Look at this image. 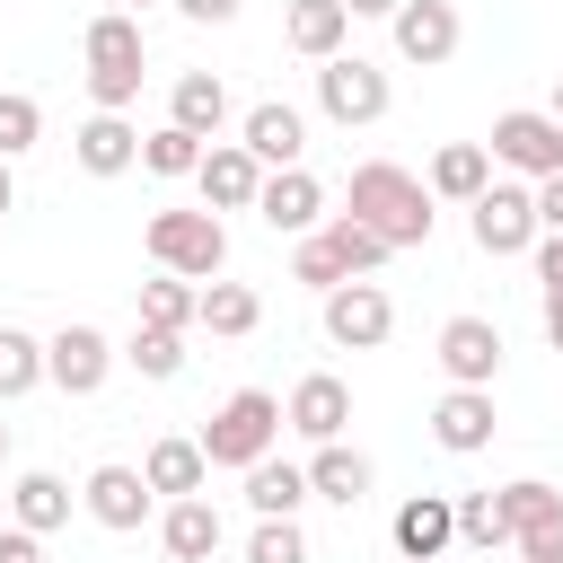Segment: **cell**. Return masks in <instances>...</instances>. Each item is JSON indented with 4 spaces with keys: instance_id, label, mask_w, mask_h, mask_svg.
Masks as SVG:
<instances>
[{
    "instance_id": "obj_1",
    "label": "cell",
    "mask_w": 563,
    "mask_h": 563,
    "mask_svg": "<svg viewBox=\"0 0 563 563\" xmlns=\"http://www.w3.org/2000/svg\"><path fill=\"white\" fill-rule=\"evenodd\" d=\"M343 211L361 220V229H378L396 255L405 246H431V194H422V176L413 167H396V158H361L352 167V185H343Z\"/></svg>"
},
{
    "instance_id": "obj_2",
    "label": "cell",
    "mask_w": 563,
    "mask_h": 563,
    "mask_svg": "<svg viewBox=\"0 0 563 563\" xmlns=\"http://www.w3.org/2000/svg\"><path fill=\"white\" fill-rule=\"evenodd\" d=\"M141 246H150V264L176 273V282H220V273H229V229H220V211H150Z\"/></svg>"
},
{
    "instance_id": "obj_3",
    "label": "cell",
    "mask_w": 563,
    "mask_h": 563,
    "mask_svg": "<svg viewBox=\"0 0 563 563\" xmlns=\"http://www.w3.org/2000/svg\"><path fill=\"white\" fill-rule=\"evenodd\" d=\"M194 440H202V457H211V466H238V475H246V466H255V457H273V440H282V396H273V387H238V396H229Z\"/></svg>"
},
{
    "instance_id": "obj_4",
    "label": "cell",
    "mask_w": 563,
    "mask_h": 563,
    "mask_svg": "<svg viewBox=\"0 0 563 563\" xmlns=\"http://www.w3.org/2000/svg\"><path fill=\"white\" fill-rule=\"evenodd\" d=\"M493 167H510V176H528V185H545V176H563V123L545 114V106H510V114H493Z\"/></svg>"
},
{
    "instance_id": "obj_5",
    "label": "cell",
    "mask_w": 563,
    "mask_h": 563,
    "mask_svg": "<svg viewBox=\"0 0 563 563\" xmlns=\"http://www.w3.org/2000/svg\"><path fill=\"white\" fill-rule=\"evenodd\" d=\"M387 70L378 62H361V53H334V62H317V114L325 123H343V132H361V123H378L387 114Z\"/></svg>"
},
{
    "instance_id": "obj_6",
    "label": "cell",
    "mask_w": 563,
    "mask_h": 563,
    "mask_svg": "<svg viewBox=\"0 0 563 563\" xmlns=\"http://www.w3.org/2000/svg\"><path fill=\"white\" fill-rule=\"evenodd\" d=\"M317 317H325V343H334V352H378V343L396 334V299H387L378 282H334V290L317 299Z\"/></svg>"
},
{
    "instance_id": "obj_7",
    "label": "cell",
    "mask_w": 563,
    "mask_h": 563,
    "mask_svg": "<svg viewBox=\"0 0 563 563\" xmlns=\"http://www.w3.org/2000/svg\"><path fill=\"white\" fill-rule=\"evenodd\" d=\"M501 519H510V554H528V563H563V493H554L545 475L501 484Z\"/></svg>"
},
{
    "instance_id": "obj_8",
    "label": "cell",
    "mask_w": 563,
    "mask_h": 563,
    "mask_svg": "<svg viewBox=\"0 0 563 563\" xmlns=\"http://www.w3.org/2000/svg\"><path fill=\"white\" fill-rule=\"evenodd\" d=\"M466 238H475L493 264H501V255H528V246H537V202H528V185H501V176H493V185L466 202Z\"/></svg>"
},
{
    "instance_id": "obj_9",
    "label": "cell",
    "mask_w": 563,
    "mask_h": 563,
    "mask_svg": "<svg viewBox=\"0 0 563 563\" xmlns=\"http://www.w3.org/2000/svg\"><path fill=\"white\" fill-rule=\"evenodd\" d=\"M440 369H449V387H493L501 378V325L493 317H475V308H457L449 325H440Z\"/></svg>"
},
{
    "instance_id": "obj_10",
    "label": "cell",
    "mask_w": 563,
    "mask_h": 563,
    "mask_svg": "<svg viewBox=\"0 0 563 563\" xmlns=\"http://www.w3.org/2000/svg\"><path fill=\"white\" fill-rule=\"evenodd\" d=\"M79 510L97 519V528H114V537H132L150 510H158V493L141 484V466H123V457H106V466H88V484H79Z\"/></svg>"
},
{
    "instance_id": "obj_11",
    "label": "cell",
    "mask_w": 563,
    "mask_h": 563,
    "mask_svg": "<svg viewBox=\"0 0 563 563\" xmlns=\"http://www.w3.org/2000/svg\"><path fill=\"white\" fill-rule=\"evenodd\" d=\"M255 220H264L273 238H317V229H325V185H317L308 167H273L264 194H255Z\"/></svg>"
},
{
    "instance_id": "obj_12",
    "label": "cell",
    "mask_w": 563,
    "mask_h": 563,
    "mask_svg": "<svg viewBox=\"0 0 563 563\" xmlns=\"http://www.w3.org/2000/svg\"><path fill=\"white\" fill-rule=\"evenodd\" d=\"M44 378H53L62 396H97V387L114 378V343H106L97 325H62V334L44 343Z\"/></svg>"
},
{
    "instance_id": "obj_13",
    "label": "cell",
    "mask_w": 563,
    "mask_h": 563,
    "mask_svg": "<svg viewBox=\"0 0 563 563\" xmlns=\"http://www.w3.org/2000/svg\"><path fill=\"white\" fill-rule=\"evenodd\" d=\"M343 422H352V387H343L334 369H308V378L290 387V405H282V431H299L308 449L343 440Z\"/></svg>"
},
{
    "instance_id": "obj_14",
    "label": "cell",
    "mask_w": 563,
    "mask_h": 563,
    "mask_svg": "<svg viewBox=\"0 0 563 563\" xmlns=\"http://www.w3.org/2000/svg\"><path fill=\"white\" fill-rule=\"evenodd\" d=\"M387 537H396L405 563H440V554L457 545V501H449V493H413V501H396Z\"/></svg>"
},
{
    "instance_id": "obj_15",
    "label": "cell",
    "mask_w": 563,
    "mask_h": 563,
    "mask_svg": "<svg viewBox=\"0 0 563 563\" xmlns=\"http://www.w3.org/2000/svg\"><path fill=\"white\" fill-rule=\"evenodd\" d=\"M238 150L273 176V167H299V150H308V123H299V106H282V97H264V106H246V123H238Z\"/></svg>"
},
{
    "instance_id": "obj_16",
    "label": "cell",
    "mask_w": 563,
    "mask_h": 563,
    "mask_svg": "<svg viewBox=\"0 0 563 563\" xmlns=\"http://www.w3.org/2000/svg\"><path fill=\"white\" fill-rule=\"evenodd\" d=\"M194 185H202V211H255L264 167H255L238 141H211V150H202V167H194Z\"/></svg>"
},
{
    "instance_id": "obj_17",
    "label": "cell",
    "mask_w": 563,
    "mask_h": 563,
    "mask_svg": "<svg viewBox=\"0 0 563 563\" xmlns=\"http://www.w3.org/2000/svg\"><path fill=\"white\" fill-rule=\"evenodd\" d=\"M387 26H396V53H405V62H422V70H440V62L457 53V35H466L449 0H405Z\"/></svg>"
},
{
    "instance_id": "obj_18",
    "label": "cell",
    "mask_w": 563,
    "mask_h": 563,
    "mask_svg": "<svg viewBox=\"0 0 563 563\" xmlns=\"http://www.w3.org/2000/svg\"><path fill=\"white\" fill-rule=\"evenodd\" d=\"M431 440H440L449 457H475V449L493 440V387H449V396L431 405Z\"/></svg>"
},
{
    "instance_id": "obj_19",
    "label": "cell",
    "mask_w": 563,
    "mask_h": 563,
    "mask_svg": "<svg viewBox=\"0 0 563 563\" xmlns=\"http://www.w3.org/2000/svg\"><path fill=\"white\" fill-rule=\"evenodd\" d=\"M70 484L53 475V466H26L18 484H9V528H26V537H53V528H70Z\"/></svg>"
},
{
    "instance_id": "obj_20",
    "label": "cell",
    "mask_w": 563,
    "mask_h": 563,
    "mask_svg": "<svg viewBox=\"0 0 563 563\" xmlns=\"http://www.w3.org/2000/svg\"><path fill=\"white\" fill-rule=\"evenodd\" d=\"M220 537H229V528H220L211 493H185V501H167V510H158V545H167L176 563H211V554H220Z\"/></svg>"
},
{
    "instance_id": "obj_21",
    "label": "cell",
    "mask_w": 563,
    "mask_h": 563,
    "mask_svg": "<svg viewBox=\"0 0 563 563\" xmlns=\"http://www.w3.org/2000/svg\"><path fill=\"white\" fill-rule=\"evenodd\" d=\"M167 123L194 132V141H220V123H229V88H220V70H176V88H167Z\"/></svg>"
},
{
    "instance_id": "obj_22",
    "label": "cell",
    "mask_w": 563,
    "mask_h": 563,
    "mask_svg": "<svg viewBox=\"0 0 563 563\" xmlns=\"http://www.w3.org/2000/svg\"><path fill=\"white\" fill-rule=\"evenodd\" d=\"M70 158H79L88 176H123V167H141V123H123V114H88V123L70 132Z\"/></svg>"
},
{
    "instance_id": "obj_23",
    "label": "cell",
    "mask_w": 563,
    "mask_h": 563,
    "mask_svg": "<svg viewBox=\"0 0 563 563\" xmlns=\"http://www.w3.org/2000/svg\"><path fill=\"white\" fill-rule=\"evenodd\" d=\"M493 185V150L484 141H449V150H431V167H422V194L431 202H475Z\"/></svg>"
},
{
    "instance_id": "obj_24",
    "label": "cell",
    "mask_w": 563,
    "mask_h": 563,
    "mask_svg": "<svg viewBox=\"0 0 563 563\" xmlns=\"http://www.w3.org/2000/svg\"><path fill=\"white\" fill-rule=\"evenodd\" d=\"M141 484H150L158 501H185V493H202V484H211V457H202V440H150V457H141Z\"/></svg>"
},
{
    "instance_id": "obj_25",
    "label": "cell",
    "mask_w": 563,
    "mask_h": 563,
    "mask_svg": "<svg viewBox=\"0 0 563 563\" xmlns=\"http://www.w3.org/2000/svg\"><path fill=\"white\" fill-rule=\"evenodd\" d=\"M343 35H352L343 0H290V18H282V44H290L299 62H334V53H343Z\"/></svg>"
},
{
    "instance_id": "obj_26",
    "label": "cell",
    "mask_w": 563,
    "mask_h": 563,
    "mask_svg": "<svg viewBox=\"0 0 563 563\" xmlns=\"http://www.w3.org/2000/svg\"><path fill=\"white\" fill-rule=\"evenodd\" d=\"M317 246L334 255V273H343V282H369V273H378V264L396 255V246H387L378 229H361L352 211H325V229H317Z\"/></svg>"
},
{
    "instance_id": "obj_27",
    "label": "cell",
    "mask_w": 563,
    "mask_h": 563,
    "mask_svg": "<svg viewBox=\"0 0 563 563\" xmlns=\"http://www.w3.org/2000/svg\"><path fill=\"white\" fill-rule=\"evenodd\" d=\"M88 70L141 79V18H132V9H97V18H88Z\"/></svg>"
},
{
    "instance_id": "obj_28",
    "label": "cell",
    "mask_w": 563,
    "mask_h": 563,
    "mask_svg": "<svg viewBox=\"0 0 563 563\" xmlns=\"http://www.w3.org/2000/svg\"><path fill=\"white\" fill-rule=\"evenodd\" d=\"M369 493V457L361 449H343V440H325V449H308V501H361Z\"/></svg>"
},
{
    "instance_id": "obj_29",
    "label": "cell",
    "mask_w": 563,
    "mask_h": 563,
    "mask_svg": "<svg viewBox=\"0 0 563 563\" xmlns=\"http://www.w3.org/2000/svg\"><path fill=\"white\" fill-rule=\"evenodd\" d=\"M299 501H308V466H290V457H255L246 466V510L255 519H299Z\"/></svg>"
},
{
    "instance_id": "obj_30",
    "label": "cell",
    "mask_w": 563,
    "mask_h": 563,
    "mask_svg": "<svg viewBox=\"0 0 563 563\" xmlns=\"http://www.w3.org/2000/svg\"><path fill=\"white\" fill-rule=\"evenodd\" d=\"M194 317H202V282H176V273H150V282H141V325L185 334Z\"/></svg>"
},
{
    "instance_id": "obj_31",
    "label": "cell",
    "mask_w": 563,
    "mask_h": 563,
    "mask_svg": "<svg viewBox=\"0 0 563 563\" xmlns=\"http://www.w3.org/2000/svg\"><path fill=\"white\" fill-rule=\"evenodd\" d=\"M194 325H211V334H229V343H238V334H255V325H264V299H255L246 282H202V317H194Z\"/></svg>"
},
{
    "instance_id": "obj_32",
    "label": "cell",
    "mask_w": 563,
    "mask_h": 563,
    "mask_svg": "<svg viewBox=\"0 0 563 563\" xmlns=\"http://www.w3.org/2000/svg\"><path fill=\"white\" fill-rule=\"evenodd\" d=\"M114 361H132L141 378L167 387V378H185V334H167V325H132V343H123Z\"/></svg>"
},
{
    "instance_id": "obj_33",
    "label": "cell",
    "mask_w": 563,
    "mask_h": 563,
    "mask_svg": "<svg viewBox=\"0 0 563 563\" xmlns=\"http://www.w3.org/2000/svg\"><path fill=\"white\" fill-rule=\"evenodd\" d=\"M26 387H44V343L26 325H0V405H18Z\"/></svg>"
},
{
    "instance_id": "obj_34",
    "label": "cell",
    "mask_w": 563,
    "mask_h": 563,
    "mask_svg": "<svg viewBox=\"0 0 563 563\" xmlns=\"http://www.w3.org/2000/svg\"><path fill=\"white\" fill-rule=\"evenodd\" d=\"M202 150H211V141H194V132H176V123L141 132V167H150V176H167V185H176V176H194V167H202Z\"/></svg>"
},
{
    "instance_id": "obj_35",
    "label": "cell",
    "mask_w": 563,
    "mask_h": 563,
    "mask_svg": "<svg viewBox=\"0 0 563 563\" xmlns=\"http://www.w3.org/2000/svg\"><path fill=\"white\" fill-rule=\"evenodd\" d=\"M457 545H475V554H493V545H510V519H501V493H466V501H457Z\"/></svg>"
},
{
    "instance_id": "obj_36",
    "label": "cell",
    "mask_w": 563,
    "mask_h": 563,
    "mask_svg": "<svg viewBox=\"0 0 563 563\" xmlns=\"http://www.w3.org/2000/svg\"><path fill=\"white\" fill-rule=\"evenodd\" d=\"M44 141V106L26 97V88H0V158H18V150H35Z\"/></svg>"
},
{
    "instance_id": "obj_37",
    "label": "cell",
    "mask_w": 563,
    "mask_h": 563,
    "mask_svg": "<svg viewBox=\"0 0 563 563\" xmlns=\"http://www.w3.org/2000/svg\"><path fill=\"white\" fill-rule=\"evenodd\" d=\"M246 563H308V537H299V519H255V537H246Z\"/></svg>"
},
{
    "instance_id": "obj_38",
    "label": "cell",
    "mask_w": 563,
    "mask_h": 563,
    "mask_svg": "<svg viewBox=\"0 0 563 563\" xmlns=\"http://www.w3.org/2000/svg\"><path fill=\"white\" fill-rule=\"evenodd\" d=\"M290 282H308V290H317V299H325V290H334V282H343V273H334V255H325V246H317V238H299V246H290Z\"/></svg>"
},
{
    "instance_id": "obj_39",
    "label": "cell",
    "mask_w": 563,
    "mask_h": 563,
    "mask_svg": "<svg viewBox=\"0 0 563 563\" xmlns=\"http://www.w3.org/2000/svg\"><path fill=\"white\" fill-rule=\"evenodd\" d=\"M528 255H537V282H545V299H554V290H563V229H537Z\"/></svg>"
},
{
    "instance_id": "obj_40",
    "label": "cell",
    "mask_w": 563,
    "mask_h": 563,
    "mask_svg": "<svg viewBox=\"0 0 563 563\" xmlns=\"http://www.w3.org/2000/svg\"><path fill=\"white\" fill-rule=\"evenodd\" d=\"M528 202H537V229H563V176H545V185H528Z\"/></svg>"
},
{
    "instance_id": "obj_41",
    "label": "cell",
    "mask_w": 563,
    "mask_h": 563,
    "mask_svg": "<svg viewBox=\"0 0 563 563\" xmlns=\"http://www.w3.org/2000/svg\"><path fill=\"white\" fill-rule=\"evenodd\" d=\"M0 563H44V537H26V528H0Z\"/></svg>"
},
{
    "instance_id": "obj_42",
    "label": "cell",
    "mask_w": 563,
    "mask_h": 563,
    "mask_svg": "<svg viewBox=\"0 0 563 563\" xmlns=\"http://www.w3.org/2000/svg\"><path fill=\"white\" fill-rule=\"evenodd\" d=\"M176 9H185V18H194V26H229V18H238V9H246V0H176Z\"/></svg>"
},
{
    "instance_id": "obj_43",
    "label": "cell",
    "mask_w": 563,
    "mask_h": 563,
    "mask_svg": "<svg viewBox=\"0 0 563 563\" xmlns=\"http://www.w3.org/2000/svg\"><path fill=\"white\" fill-rule=\"evenodd\" d=\"M405 0H343V18H396Z\"/></svg>"
},
{
    "instance_id": "obj_44",
    "label": "cell",
    "mask_w": 563,
    "mask_h": 563,
    "mask_svg": "<svg viewBox=\"0 0 563 563\" xmlns=\"http://www.w3.org/2000/svg\"><path fill=\"white\" fill-rule=\"evenodd\" d=\"M545 343H554V352H563V290H554V299H545Z\"/></svg>"
},
{
    "instance_id": "obj_45",
    "label": "cell",
    "mask_w": 563,
    "mask_h": 563,
    "mask_svg": "<svg viewBox=\"0 0 563 563\" xmlns=\"http://www.w3.org/2000/svg\"><path fill=\"white\" fill-rule=\"evenodd\" d=\"M9 202H18V176H9V158H0V220H9Z\"/></svg>"
},
{
    "instance_id": "obj_46",
    "label": "cell",
    "mask_w": 563,
    "mask_h": 563,
    "mask_svg": "<svg viewBox=\"0 0 563 563\" xmlns=\"http://www.w3.org/2000/svg\"><path fill=\"white\" fill-rule=\"evenodd\" d=\"M545 114H554V123H563V70H554V106H545Z\"/></svg>"
},
{
    "instance_id": "obj_47",
    "label": "cell",
    "mask_w": 563,
    "mask_h": 563,
    "mask_svg": "<svg viewBox=\"0 0 563 563\" xmlns=\"http://www.w3.org/2000/svg\"><path fill=\"white\" fill-rule=\"evenodd\" d=\"M114 9H132V18H141V9H150V0H114Z\"/></svg>"
},
{
    "instance_id": "obj_48",
    "label": "cell",
    "mask_w": 563,
    "mask_h": 563,
    "mask_svg": "<svg viewBox=\"0 0 563 563\" xmlns=\"http://www.w3.org/2000/svg\"><path fill=\"white\" fill-rule=\"evenodd\" d=\"M0 457H9V422H0Z\"/></svg>"
},
{
    "instance_id": "obj_49",
    "label": "cell",
    "mask_w": 563,
    "mask_h": 563,
    "mask_svg": "<svg viewBox=\"0 0 563 563\" xmlns=\"http://www.w3.org/2000/svg\"><path fill=\"white\" fill-rule=\"evenodd\" d=\"M519 563H528V554H519Z\"/></svg>"
}]
</instances>
